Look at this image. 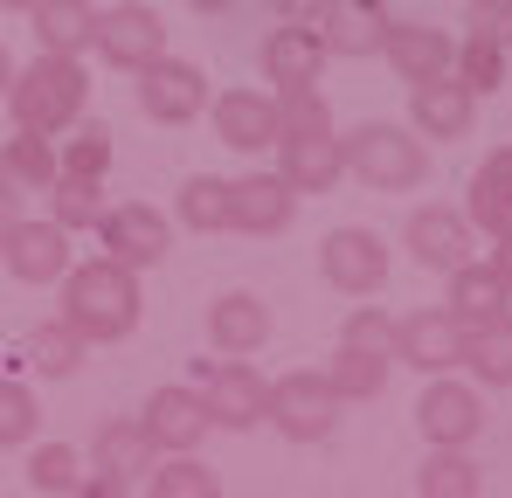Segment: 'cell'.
Returning <instances> with one entry per match:
<instances>
[{"label":"cell","mask_w":512,"mask_h":498,"mask_svg":"<svg viewBox=\"0 0 512 498\" xmlns=\"http://www.w3.org/2000/svg\"><path fill=\"white\" fill-rule=\"evenodd\" d=\"M139 422H146V436L160 443V457H173V450H201L208 443V402L194 395V388H153L146 395V409H139Z\"/></svg>","instance_id":"obj_13"},{"label":"cell","mask_w":512,"mask_h":498,"mask_svg":"<svg viewBox=\"0 0 512 498\" xmlns=\"http://www.w3.org/2000/svg\"><path fill=\"white\" fill-rule=\"evenodd\" d=\"M506 305H512V284L492 270V263H457L450 270V319L471 332V326H492V319H506Z\"/></svg>","instance_id":"obj_23"},{"label":"cell","mask_w":512,"mask_h":498,"mask_svg":"<svg viewBox=\"0 0 512 498\" xmlns=\"http://www.w3.org/2000/svg\"><path fill=\"white\" fill-rule=\"evenodd\" d=\"M35 429H42V409H35V395H28L21 381H7V374H0V450H21Z\"/></svg>","instance_id":"obj_37"},{"label":"cell","mask_w":512,"mask_h":498,"mask_svg":"<svg viewBox=\"0 0 512 498\" xmlns=\"http://www.w3.org/2000/svg\"><path fill=\"white\" fill-rule=\"evenodd\" d=\"M340 153H346V173H353V180H367V187H381V194H409V187H423V180H429L423 132L388 125V118L353 125V132L340 139Z\"/></svg>","instance_id":"obj_3"},{"label":"cell","mask_w":512,"mask_h":498,"mask_svg":"<svg viewBox=\"0 0 512 498\" xmlns=\"http://www.w3.org/2000/svg\"><path fill=\"white\" fill-rule=\"evenodd\" d=\"M90 464H97L104 478L132 485V478H146V471L160 464V443L146 436V422H139V415H111V422L97 429V443H90Z\"/></svg>","instance_id":"obj_21"},{"label":"cell","mask_w":512,"mask_h":498,"mask_svg":"<svg viewBox=\"0 0 512 498\" xmlns=\"http://www.w3.org/2000/svg\"><path fill=\"white\" fill-rule=\"evenodd\" d=\"M464 367L478 388H512V312L464 332Z\"/></svg>","instance_id":"obj_27"},{"label":"cell","mask_w":512,"mask_h":498,"mask_svg":"<svg viewBox=\"0 0 512 498\" xmlns=\"http://www.w3.org/2000/svg\"><path fill=\"white\" fill-rule=\"evenodd\" d=\"M291 215H298V187L284 173H243V180H229V229L277 236V229H291Z\"/></svg>","instance_id":"obj_10"},{"label":"cell","mask_w":512,"mask_h":498,"mask_svg":"<svg viewBox=\"0 0 512 498\" xmlns=\"http://www.w3.org/2000/svg\"><path fill=\"white\" fill-rule=\"evenodd\" d=\"M492 243H499V249H492V270L512 284V229H506V236H492Z\"/></svg>","instance_id":"obj_45"},{"label":"cell","mask_w":512,"mask_h":498,"mask_svg":"<svg viewBox=\"0 0 512 498\" xmlns=\"http://www.w3.org/2000/svg\"><path fill=\"white\" fill-rule=\"evenodd\" d=\"M14 222H21V187H14V180H0V243L14 236Z\"/></svg>","instance_id":"obj_43"},{"label":"cell","mask_w":512,"mask_h":498,"mask_svg":"<svg viewBox=\"0 0 512 498\" xmlns=\"http://www.w3.org/2000/svg\"><path fill=\"white\" fill-rule=\"evenodd\" d=\"M471 35L512 56V0H471Z\"/></svg>","instance_id":"obj_40"},{"label":"cell","mask_w":512,"mask_h":498,"mask_svg":"<svg viewBox=\"0 0 512 498\" xmlns=\"http://www.w3.org/2000/svg\"><path fill=\"white\" fill-rule=\"evenodd\" d=\"M319 270H326V284L346 291V298H374V291L388 284L395 256H388V243H381L374 229H333L326 249H319Z\"/></svg>","instance_id":"obj_7"},{"label":"cell","mask_w":512,"mask_h":498,"mask_svg":"<svg viewBox=\"0 0 512 498\" xmlns=\"http://www.w3.org/2000/svg\"><path fill=\"white\" fill-rule=\"evenodd\" d=\"M7 256V270H14V284H63V270H70V229H56V222H14V236L0 243Z\"/></svg>","instance_id":"obj_14"},{"label":"cell","mask_w":512,"mask_h":498,"mask_svg":"<svg viewBox=\"0 0 512 498\" xmlns=\"http://www.w3.org/2000/svg\"><path fill=\"white\" fill-rule=\"evenodd\" d=\"M0 7H14V14H28V7H35V0H0Z\"/></svg>","instance_id":"obj_48"},{"label":"cell","mask_w":512,"mask_h":498,"mask_svg":"<svg viewBox=\"0 0 512 498\" xmlns=\"http://www.w3.org/2000/svg\"><path fill=\"white\" fill-rule=\"evenodd\" d=\"M56 173H63V160H56L49 132H21V125H14V139L0 146V180H14L21 194H49Z\"/></svg>","instance_id":"obj_26"},{"label":"cell","mask_w":512,"mask_h":498,"mask_svg":"<svg viewBox=\"0 0 512 498\" xmlns=\"http://www.w3.org/2000/svg\"><path fill=\"white\" fill-rule=\"evenodd\" d=\"M388 353H367V346H346L340 339V353H333V367H326V381L340 388V402H374L381 388H388Z\"/></svg>","instance_id":"obj_29"},{"label":"cell","mask_w":512,"mask_h":498,"mask_svg":"<svg viewBox=\"0 0 512 498\" xmlns=\"http://www.w3.org/2000/svg\"><path fill=\"white\" fill-rule=\"evenodd\" d=\"M146 485H153V498H222V478L194 457V450H173V457H160L153 471H146Z\"/></svg>","instance_id":"obj_33"},{"label":"cell","mask_w":512,"mask_h":498,"mask_svg":"<svg viewBox=\"0 0 512 498\" xmlns=\"http://www.w3.org/2000/svg\"><path fill=\"white\" fill-rule=\"evenodd\" d=\"M28 485L49 498H70L84 485V464H77V443H35L28 450Z\"/></svg>","instance_id":"obj_35"},{"label":"cell","mask_w":512,"mask_h":498,"mask_svg":"<svg viewBox=\"0 0 512 498\" xmlns=\"http://www.w3.org/2000/svg\"><path fill=\"white\" fill-rule=\"evenodd\" d=\"M208 111H215V139L229 153H270L277 146V97H263V90H222Z\"/></svg>","instance_id":"obj_16"},{"label":"cell","mask_w":512,"mask_h":498,"mask_svg":"<svg viewBox=\"0 0 512 498\" xmlns=\"http://www.w3.org/2000/svg\"><path fill=\"white\" fill-rule=\"evenodd\" d=\"M90 104V77H84V56H35L21 77L7 83V111H14V125L21 132H70L77 118H84Z\"/></svg>","instance_id":"obj_2"},{"label":"cell","mask_w":512,"mask_h":498,"mask_svg":"<svg viewBox=\"0 0 512 498\" xmlns=\"http://www.w3.org/2000/svg\"><path fill=\"white\" fill-rule=\"evenodd\" d=\"M49 222H56V229H97V222H104V180H90V173H56V187H49Z\"/></svg>","instance_id":"obj_31"},{"label":"cell","mask_w":512,"mask_h":498,"mask_svg":"<svg viewBox=\"0 0 512 498\" xmlns=\"http://www.w3.org/2000/svg\"><path fill=\"white\" fill-rule=\"evenodd\" d=\"M360 7H381V0H360Z\"/></svg>","instance_id":"obj_49"},{"label":"cell","mask_w":512,"mask_h":498,"mask_svg":"<svg viewBox=\"0 0 512 498\" xmlns=\"http://www.w3.org/2000/svg\"><path fill=\"white\" fill-rule=\"evenodd\" d=\"M409 256L423 263V270H457V263H471V222H464V208H443V201H429L409 215Z\"/></svg>","instance_id":"obj_17"},{"label":"cell","mask_w":512,"mask_h":498,"mask_svg":"<svg viewBox=\"0 0 512 498\" xmlns=\"http://www.w3.org/2000/svg\"><path fill=\"white\" fill-rule=\"evenodd\" d=\"M187 7H194V14H229L236 0H187Z\"/></svg>","instance_id":"obj_46"},{"label":"cell","mask_w":512,"mask_h":498,"mask_svg":"<svg viewBox=\"0 0 512 498\" xmlns=\"http://www.w3.org/2000/svg\"><path fill=\"white\" fill-rule=\"evenodd\" d=\"M70 498H132V485H118V478H104V471H97V478H84Z\"/></svg>","instance_id":"obj_44"},{"label":"cell","mask_w":512,"mask_h":498,"mask_svg":"<svg viewBox=\"0 0 512 498\" xmlns=\"http://www.w3.org/2000/svg\"><path fill=\"white\" fill-rule=\"evenodd\" d=\"M97 236H104V256H111V263L153 270V263L173 249V222L160 215V208H146V201H125V208H104Z\"/></svg>","instance_id":"obj_9"},{"label":"cell","mask_w":512,"mask_h":498,"mask_svg":"<svg viewBox=\"0 0 512 498\" xmlns=\"http://www.w3.org/2000/svg\"><path fill=\"white\" fill-rule=\"evenodd\" d=\"M90 49H97L111 70H132V77H139L146 63H160V56H167V21H160V7H146V0L104 7V14H97Z\"/></svg>","instance_id":"obj_5"},{"label":"cell","mask_w":512,"mask_h":498,"mask_svg":"<svg viewBox=\"0 0 512 498\" xmlns=\"http://www.w3.org/2000/svg\"><path fill=\"white\" fill-rule=\"evenodd\" d=\"M388 7H360V0H340L326 21H319V35H326V56H353V63H367V56H381V42H388Z\"/></svg>","instance_id":"obj_24"},{"label":"cell","mask_w":512,"mask_h":498,"mask_svg":"<svg viewBox=\"0 0 512 498\" xmlns=\"http://www.w3.org/2000/svg\"><path fill=\"white\" fill-rule=\"evenodd\" d=\"M340 388L326 381V374H284V381H270V409L263 422H277L291 443H326L333 429H340Z\"/></svg>","instance_id":"obj_4"},{"label":"cell","mask_w":512,"mask_h":498,"mask_svg":"<svg viewBox=\"0 0 512 498\" xmlns=\"http://www.w3.org/2000/svg\"><path fill=\"white\" fill-rule=\"evenodd\" d=\"M333 56H326V35L319 28H305V21H284V28H270V42H263V77L277 83V90H305V83H319Z\"/></svg>","instance_id":"obj_19"},{"label":"cell","mask_w":512,"mask_h":498,"mask_svg":"<svg viewBox=\"0 0 512 498\" xmlns=\"http://www.w3.org/2000/svg\"><path fill=\"white\" fill-rule=\"evenodd\" d=\"M506 70H512L506 49H492V42H478V35H464V42H457V63H450V77L464 83L471 97H492V90H506Z\"/></svg>","instance_id":"obj_34"},{"label":"cell","mask_w":512,"mask_h":498,"mask_svg":"<svg viewBox=\"0 0 512 498\" xmlns=\"http://www.w3.org/2000/svg\"><path fill=\"white\" fill-rule=\"evenodd\" d=\"M139 111L153 125H194L208 111V77L194 63H180V56H160V63L139 70Z\"/></svg>","instance_id":"obj_8"},{"label":"cell","mask_w":512,"mask_h":498,"mask_svg":"<svg viewBox=\"0 0 512 498\" xmlns=\"http://www.w3.org/2000/svg\"><path fill=\"white\" fill-rule=\"evenodd\" d=\"M208 339H215V353L250 360L256 346L270 339V305H263L256 291H222V298L208 305Z\"/></svg>","instance_id":"obj_22"},{"label":"cell","mask_w":512,"mask_h":498,"mask_svg":"<svg viewBox=\"0 0 512 498\" xmlns=\"http://www.w3.org/2000/svg\"><path fill=\"white\" fill-rule=\"evenodd\" d=\"M478 180H485V187H499V194H506V201H512V146H499L492 160L478 166Z\"/></svg>","instance_id":"obj_42"},{"label":"cell","mask_w":512,"mask_h":498,"mask_svg":"<svg viewBox=\"0 0 512 498\" xmlns=\"http://www.w3.org/2000/svg\"><path fill=\"white\" fill-rule=\"evenodd\" d=\"M201 402H208V422H215V429H256L263 409H270V381L256 374L250 360H222V367L208 374Z\"/></svg>","instance_id":"obj_12"},{"label":"cell","mask_w":512,"mask_h":498,"mask_svg":"<svg viewBox=\"0 0 512 498\" xmlns=\"http://www.w3.org/2000/svg\"><path fill=\"white\" fill-rule=\"evenodd\" d=\"M139 270L111 263V256H90L63 270V326H77L90 346H111L139 326Z\"/></svg>","instance_id":"obj_1"},{"label":"cell","mask_w":512,"mask_h":498,"mask_svg":"<svg viewBox=\"0 0 512 498\" xmlns=\"http://www.w3.org/2000/svg\"><path fill=\"white\" fill-rule=\"evenodd\" d=\"M180 222H187L194 236H222V229H229V180H222V173H187V187H180Z\"/></svg>","instance_id":"obj_32"},{"label":"cell","mask_w":512,"mask_h":498,"mask_svg":"<svg viewBox=\"0 0 512 498\" xmlns=\"http://www.w3.org/2000/svg\"><path fill=\"white\" fill-rule=\"evenodd\" d=\"M312 132H333V111H326L319 83L284 90V97H277V139H312Z\"/></svg>","instance_id":"obj_36"},{"label":"cell","mask_w":512,"mask_h":498,"mask_svg":"<svg viewBox=\"0 0 512 498\" xmlns=\"http://www.w3.org/2000/svg\"><path fill=\"white\" fill-rule=\"evenodd\" d=\"M395 360H409L423 374H450V367H464V326L450 312H409V319H395Z\"/></svg>","instance_id":"obj_15"},{"label":"cell","mask_w":512,"mask_h":498,"mask_svg":"<svg viewBox=\"0 0 512 498\" xmlns=\"http://www.w3.org/2000/svg\"><path fill=\"white\" fill-rule=\"evenodd\" d=\"M340 339H346V346H367V353H388V360H395V319H388V312H353Z\"/></svg>","instance_id":"obj_39"},{"label":"cell","mask_w":512,"mask_h":498,"mask_svg":"<svg viewBox=\"0 0 512 498\" xmlns=\"http://www.w3.org/2000/svg\"><path fill=\"white\" fill-rule=\"evenodd\" d=\"M409 118H416L423 139H471V125H478V97H471L457 77L409 83Z\"/></svg>","instance_id":"obj_18"},{"label":"cell","mask_w":512,"mask_h":498,"mask_svg":"<svg viewBox=\"0 0 512 498\" xmlns=\"http://www.w3.org/2000/svg\"><path fill=\"white\" fill-rule=\"evenodd\" d=\"M416 492L423 498H478L485 492V471L471 464V450H429L416 464Z\"/></svg>","instance_id":"obj_28"},{"label":"cell","mask_w":512,"mask_h":498,"mask_svg":"<svg viewBox=\"0 0 512 498\" xmlns=\"http://www.w3.org/2000/svg\"><path fill=\"white\" fill-rule=\"evenodd\" d=\"M28 14H35V35H42L49 56H84L90 35H97V7L90 0H35Z\"/></svg>","instance_id":"obj_25"},{"label":"cell","mask_w":512,"mask_h":498,"mask_svg":"<svg viewBox=\"0 0 512 498\" xmlns=\"http://www.w3.org/2000/svg\"><path fill=\"white\" fill-rule=\"evenodd\" d=\"M381 56H388V70L402 83H429V77H450L457 42H450V28H436V21H388Z\"/></svg>","instance_id":"obj_11"},{"label":"cell","mask_w":512,"mask_h":498,"mask_svg":"<svg viewBox=\"0 0 512 498\" xmlns=\"http://www.w3.org/2000/svg\"><path fill=\"white\" fill-rule=\"evenodd\" d=\"M7 83H14V56L0 49V97H7Z\"/></svg>","instance_id":"obj_47"},{"label":"cell","mask_w":512,"mask_h":498,"mask_svg":"<svg viewBox=\"0 0 512 498\" xmlns=\"http://www.w3.org/2000/svg\"><path fill=\"white\" fill-rule=\"evenodd\" d=\"M84 346L90 339L77 326H63V319H56V326H35L28 332V367H35L42 381H70V374L84 367Z\"/></svg>","instance_id":"obj_30"},{"label":"cell","mask_w":512,"mask_h":498,"mask_svg":"<svg viewBox=\"0 0 512 498\" xmlns=\"http://www.w3.org/2000/svg\"><path fill=\"white\" fill-rule=\"evenodd\" d=\"M70 132H77V139L63 146V173H90V180H104V166H111V125L77 118Z\"/></svg>","instance_id":"obj_38"},{"label":"cell","mask_w":512,"mask_h":498,"mask_svg":"<svg viewBox=\"0 0 512 498\" xmlns=\"http://www.w3.org/2000/svg\"><path fill=\"white\" fill-rule=\"evenodd\" d=\"M416 429L429 436V450H471L478 429H485V402H478V388L436 374V381L423 388V402H416Z\"/></svg>","instance_id":"obj_6"},{"label":"cell","mask_w":512,"mask_h":498,"mask_svg":"<svg viewBox=\"0 0 512 498\" xmlns=\"http://www.w3.org/2000/svg\"><path fill=\"white\" fill-rule=\"evenodd\" d=\"M277 173L305 194H333L346 180V153H340V132H312V139H277Z\"/></svg>","instance_id":"obj_20"},{"label":"cell","mask_w":512,"mask_h":498,"mask_svg":"<svg viewBox=\"0 0 512 498\" xmlns=\"http://www.w3.org/2000/svg\"><path fill=\"white\" fill-rule=\"evenodd\" d=\"M270 7H277V21H305V28H319L340 0H270Z\"/></svg>","instance_id":"obj_41"}]
</instances>
